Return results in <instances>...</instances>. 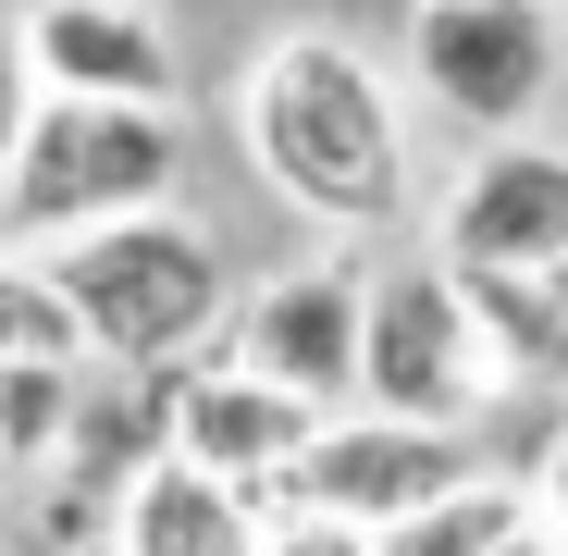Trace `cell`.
<instances>
[{"mask_svg":"<svg viewBox=\"0 0 568 556\" xmlns=\"http://www.w3.org/2000/svg\"><path fill=\"white\" fill-rule=\"evenodd\" d=\"M235 149L297 223L322 235H384L420 199L408 149V87L371 62L346 26H284L235 74Z\"/></svg>","mask_w":568,"mask_h":556,"instance_id":"1","label":"cell"},{"mask_svg":"<svg viewBox=\"0 0 568 556\" xmlns=\"http://www.w3.org/2000/svg\"><path fill=\"white\" fill-rule=\"evenodd\" d=\"M50 272H62V297L87 322V358H112V371H185V358H211L235 334V247L211 211H124V223H87V235H50Z\"/></svg>","mask_w":568,"mask_h":556,"instance_id":"2","label":"cell"},{"mask_svg":"<svg viewBox=\"0 0 568 556\" xmlns=\"http://www.w3.org/2000/svg\"><path fill=\"white\" fill-rule=\"evenodd\" d=\"M185 199V100H74V87H38V112L13 137V173H0V235H87Z\"/></svg>","mask_w":568,"mask_h":556,"instance_id":"3","label":"cell"},{"mask_svg":"<svg viewBox=\"0 0 568 556\" xmlns=\"http://www.w3.org/2000/svg\"><path fill=\"white\" fill-rule=\"evenodd\" d=\"M519 396V371L495 358L483 310L445 260H384L371 272V322H358V408H396V421H457L483 433Z\"/></svg>","mask_w":568,"mask_h":556,"instance_id":"4","label":"cell"},{"mask_svg":"<svg viewBox=\"0 0 568 556\" xmlns=\"http://www.w3.org/2000/svg\"><path fill=\"white\" fill-rule=\"evenodd\" d=\"M396 62L457 137H531L568 74V0H408Z\"/></svg>","mask_w":568,"mask_h":556,"instance_id":"5","label":"cell"},{"mask_svg":"<svg viewBox=\"0 0 568 556\" xmlns=\"http://www.w3.org/2000/svg\"><path fill=\"white\" fill-rule=\"evenodd\" d=\"M483 471V445H469L457 421H396V408H334L310 433V457L284 471L272 507H322V519H358V532H384L408 507H433L445 483Z\"/></svg>","mask_w":568,"mask_h":556,"instance_id":"6","label":"cell"},{"mask_svg":"<svg viewBox=\"0 0 568 556\" xmlns=\"http://www.w3.org/2000/svg\"><path fill=\"white\" fill-rule=\"evenodd\" d=\"M433 260L457 272H556L568 260V149L556 137H483L433 199Z\"/></svg>","mask_w":568,"mask_h":556,"instance_id":"7","label":"cell"},{"mask_svg":"<svg viewBox=\"0 0 568 556\" xmlns=\"http://www.w3.org/2000/svg\"><path fill=\"white\" fill-rule=\"evenodd\" d=\"M322 421H334V408H310L297 384L247 371L235 346H211V358H185V371H173V457H199V471L247 483L260 507L284 495V471L310 457V433H322Z\"/></svg>","mask_w":568,"mask_h":556,"instance_id":"8","label":"cell"},{"mask_svg":"<svg viewBox=\"0 0 568 556\" xmlns=\"http://www.w3.org/2000/svg\"><path fill=\"white\" fill-rule=\"evenodd\" d=\"M358 322H371V272L346 260H310V272H272V285L235 297V358L297 384L310 408H358Z\"/></svg>","mask_w":568,"mask_h":556,"instance_id":"9","label":"cell"},{"mask_svg":"<svg viewBox=\"0 0 568 556\" xmlns=\"http://www.w3.org/2000/svg\"><path fill=\"white\" fill-rule=\"evenodd\" d=\"M13 38L38 87H74V100H185V50L161 0H26Z\"/></svg>","mask_w":568,"mask_h":556,"instance_id":"10","label":"cell"},{"mask_svg":"<svg viewBox=\"0 0 568 556\" xmlns=\"http://www.w3.org/2000/svg\"><path fill=\"white\" fill-rule=\"evenodd\" d=\"M544 519V495H531V471H469V483H445L433 507H408V519H384L371 532V556H495L507 532H531Z\"/></svg>","mask_w":568,"mask_h":556,"instance_id":"11","label":"cell"},{"mask_svg":"<svg viewBox=\"0 0 568 556\" xmlns=\"http://www.w3.org/2000/svg\"><path fill=\"white\" fill-rule=\"evenodd\" d=\"M445 272H457V260H445ZM457 285H469V310H483L495 358L519 371V396L568 384V285H556V272H457Z\"/></svg>","mask_w":568,"mask_h":556,"instance_id":"12","label":"cell"},{"mask_svg":"<svg viewBox=\"0 0 568 556\" xmlns=\"http://www.w3.org/2000/svg\"><path fill=\"white\" fill-rule=\"evenodd\" d=\"M74 408H87V358H0V457L26 483L74 445Z\"/></svg>","mask_w":568,"mask_h":556,"instance_id":"13","label":"cell"},{"mask_svg":"<svg viewBox=\"0 0 568 556\" xmlns=\"http://www.w3.org/2000/svg\"><path fill=\"white\" fill-rule=\"evenodd\" d=\"M0 358H87V322L62 297V272L26 235H0Z\"/></svg>","mask_w":568,"mask_h":556,"instance_id":"14","label":"cell"},{"mask_svg":"<svg viewBox=\"0 0 568 556\" xmlns=\"http://www.w3.org/2000/svg\"><path fill=\"white\" fill-rule=\"evenodd\" d=\"M260 556H371L358 519H322V507H272V544Z\"/></svg>","mask_w":568,"mask_h":556,"instance_id":"15","label":"cell"},{"mask_svg":"<svg viewBox=\"0 0 568 556\" xmlns=\"http://www.w3.org/2000/svg\"><path fill=\"white\" fill-rule=\"evenodd\" d=\"M26 112H38V62H26V38H13V26H0V173H13Z\"/></svg>","mask_w":568,"mask_h":556,"instance_id":"16","label":"cell"},{"mask_svg":"<svg viewBox=\"0 0 568 556\" xmlns=\"http://www.w3.org/2000/svg\"><path fill=\"white\" fill-rule=\"evenodd\" d=\"M531 495H544V519H556V532H568V433H556V445H544V471H531Z\"/></svg>","mask_w":568,"mask_h":556,"instance_id":"17","label":"cell"},{"mask_svg":"<svg viewBox=\"0 0 568 556\" xmlns=\"http://www.w3.org/2000/svg\"><path fill=\"white\" fill-rule=\"evenodd\" d=\"M495 556H568V532H556V519H531V532H507Z\"/></svg>","mask_w":568,"mask_h":556,"instance_id":"18","label":"cell"},{"mask_svg":"<svg viewBox=\"0 0 568 556\" xmlns=\"http://www.w3.org/2000/svg\"><path fill=\"white\" fill-rule=\"evenodd\" d=\"M50 556H124V532H87V544H50Z\"/></svg>","mask_w":568,"mask_h":556,"instance_id":"19","label":"cell"},{"mask_svg":"<svg viewBox=\"0 0 568 556\" xmlns=\"http://www.w3.org/2000/svg\"><path fill=\"white\" fill-rule=\"evenodd\" d=\"M13 483H26V471H13V457H0V495H13Z\"/></svg>","mask_w":568,"mask_h":556,"instance_id":"20","label":"cell"},{"mask_svg":"<svg viewBox=\"0 0 568 556\" xmlns=\"http://www.w3.org/2000/svg\"><path fill=\"white\" fill-rule=\"evenodd\" d=\"M556 285H568V260H556Z\"/></svg>","mask_w":568,"mask_h":556,"instance_id":"21","label":"cell"}]
</instances>
